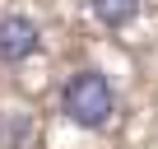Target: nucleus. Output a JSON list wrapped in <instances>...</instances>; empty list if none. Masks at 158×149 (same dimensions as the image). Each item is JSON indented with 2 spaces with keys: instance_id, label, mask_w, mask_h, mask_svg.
Instances as JSON below:
<instances>
[{
  "instance_id": "nucleus-1",
  "label": "nucleus",
  "mask_w": 158,
  "mask_h": 149,
  "mask_svg": "<svg viewBox=\"0 0 158 149\" xmlns=\"http://www.w3.org/2000/svg\"><path fill=\"white\" fill-rule=\"evenodd\" d=\"M60 112L74 121V126H84V130H102L116 112V93H112V79L98 70H79L65 79L60 89Z\"/></svg>"
},
{
  "instance_id": "nucleus-2",
  "label": "nucleus",
  "mask_w": 158,
  "mask_h": 149,
  "mask_svg": "<svg viewBox=\"0 0 158 149\" xmlns=\"http://www.w3.org/2000/svg\"><path fill=\"white\" fill-rule=\"evenodd\" d=\"M37 47H42V33L28 14H0V61L5 65L28 61Z\"/></svg>"
},
{
  "instance_id": "nucleus-3",
  "label": "nucleus",
  "mask_w": 158,
  "mask_h": 149,
  "mask_svg": "<svg viewBox=\"0 0 158 149\" xmlns=\"http://www.w3.org/2000/svg\"><path fill=\"white\" fill-rule=\"evenodd\" d=\"M89 10H93V19L102 28H126V23L139 19L144 0H89Z\"/></svg>"
}]
</instances>
